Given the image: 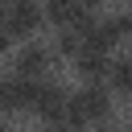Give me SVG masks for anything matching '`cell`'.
<instances>
[{
	"label": "cell",
	"mask_w": 132,
	"mask_h": 132,
	"mask_svg": "<svg viewBox=\"0 0 132 132\" xmlns=\"http://www.w3.org/2000/svg\"><path fill=\"white\" fill-rule=\"evenodd\" d=\"M62 120L74 124L78 132L107 124V120H111V95H107V87H103V82H87V87H78L74 95H66V116H62Z\"/></svg>",
	"instance_id": "1"
},
{
	"label": "cell",
	"mask_w": 132,
	"mask_h": 132,
	"mask_svg": "<svg viewBox=\"0 0 132 132\" xmlns=\"http://www.w3.org/2000/svg\"><path fill=\"white\" fill-rule=\"evenodd\" d=\"M41 25H45L41 0H4V29L12 41H33Z\"/></svg>",
	"instance_id": "2"
},
{
	"label": "cell",
	"mask_w": 132,
	"mask_h": 132,
	"mask_svg": "<svg viewBox=\"0 0 132 132\" xmlns=\"http://www.w3.org/2000/svg\"><path fill=\"white\" fill-rule=\"evenodd\" d=\"M54 54H50V45H41L37 37L33 41H25L16 54H12V74L16 78H33V82H41V78H50V70H54Z\"/></svg>",
	"instance_id": "3"
},
{
	"label": "cell",
	"mask_w": 132,
	"mask_h": 132,
	"mask_svg": "<svg viewBox=\"0 0 132 132\" xmlns=\"http://www.w3.org/2000/svg\"><path fill=\"white\" fill-rule=\"evenodd\" d=\"M41 16L58 29H78L87 16H95V0H41Z\"/></svg>",
	"instance_id": "4"
},
{
	"label": "cell",
	"mask_w": 132,
	"mask_h": 132,
	"mask_svg": "<svg viewBox=\"0 0 132 132\" xmlns=\"http://www.w3.org/2000/svg\"><path fill=\"white\" fill-rule=\"evenodd\" d=\"M33 116H41L45 124L50 120H62L66 116V87L54 82V78H41L37 82V95H33Z\"/></svg>",
	"instance_id": "5"
},
{
	"label": "cell",
	"mask_w": 132,
	"mask_h": 132,
	"mask_svg": "<svg viewBox=\"0 0 132 132\" xmlns=\"http://www.w3.org/2000/svg\"><path fill=\"white\" fill-rule=\"evenodd\" d=\"M70 66L78 70L82 82H103L107 70H111V54H99V50H87V45H82V50L70 58Z\"/></svg>",
	"instance_id": "6"
},
{
	"label": "cell",
	"mask_w": 132,
	"mask_h": 132,
	"mask_svg": "<svg viewBox=\"0 0 132 132\" xmlns=\"http://www.w3.org/2000/svg\"><path fill=\"white\" fill-rule=\"evenodd\" d=\"M107 78H111L116 95L132 99V58H116V62H111V70H107Z\"/></svg>",
	"instance_id": "7"
},
{
	"label": "cell",
	"mask_w": 132,
	"mask_h": 132,
	"mask_svg": "<svg viewBox=\"0 0 132 132\" xmlns=\"http://www.w3.org/2000/svg\"><path fill=\"white\" fill-rule=\"evenodd\" d=\"M78 50H82V41H78V33H74V29H58V37H54V45H50V54H54V58H66V62H70V58H74Z\"/></svg>",
	"instance_id": "8"
},
{
	"label": "cell",
	"mask_w": 132,
	"mask_h": 132,
	"mask_svg": "<svg viewBox=\"0 0 132 132\" xmlns=\"http://www.w3.org/2000/svg\"><path fill=\"white\" fill-rule=\"evenodd\" d=\"M116 21H120V33H124V37H132V4H128V8H124Z\"/></svg>",
	"instance_id": "9"
},
{
	"label": "cell",
	"mask_w": 132,
	"mask_h": 132,
	"mask_svg": "<svg viewBox=\"0 0 132 132\" xmlns=\"http://www.w3.org/2000/svg\"><path fill=\"white\" fill-rule=\"evenodd\" d=\"M41 132H78V128H74V124H66V120H50Z\"/></svg>",
	"instance_id": "10"
},
{
	"label": "cell",
	"mask_w": 132,
	"mask_h": 132,
	"mask_svg": "<svg viewBox=\"0 0 132 132\" xmlns=\"http://www.w3.org/2000/svg\"><path fill=\"white\" fill-rule=\"evenodd\" d=\"M12 45V37H8V29H4V4H0V54Z\"/></svg>",
	"instance_id": "11"
},
{
	"label": "cell",
	"mask_w": 132,
	"mask_h": 132,
	"mask_svg": "<svg viewBox=\"0 0 132 132\" xmlns=\"http://www.w3.org/2000/svg\"><path fill=\"white\" fill-rule=\"evenodd\" d=\"M0 111H8V78H0Z\"/></svg>",
	"instance_id": "12"
},
{
	"label": "cell",
	"mask_w": 132,
	"mask_h": 132,
	"mask_svg": "<svg viewBox=\"0 0 132 132\" xmlns=\"http://www.w3.org/2000/svg\"><path fill=\"white\" fill-rule=\"evenodd\" d=\"M0 132H12V128H8V124H4V120H0Z\"/></svg>",
	"instance_id": "13"
},
{
	"label": "cell",
	"mask_w": 132,
	"mask_h": 132,
	"mask_svg": "<svg viewBox=\"0 0 132 132\" xmlns=\"http://www.w3.org/2000/svg\"><path fill=\"white\" fill-rule=\"evenodd\" d=\"M128 132H132V128H128Z\"/></svg>",
	"instance_id": "14"
},
{
	"label": "cell",
	"mask_w": 132,
	"mask_h": 132,
	"mask_svg": "<svg viewBox=\"0 0 132 132\" xmlns=\"http://www.w3.org/2000/svg\"><path fill=\"white\" fill-rule=\"evenodd\" d=\"M95 4H99V0H95Z\"/></svg>",
	"instance_id": "15"
},
{
	"label": "cell",
	"mask_w": 132,
	"mask_h": 132,
	"mask_svg": "<svg viewBox=\"0 0 132 132\" xmlns=\"http://www.w3.org/2000/svg\"><path fill=\"white\" fill-rule=\"evenodd\" d=\"M0 4H4V0H0Z\"/></svg>",
	"instance_id": "16"
}]
</instances>
